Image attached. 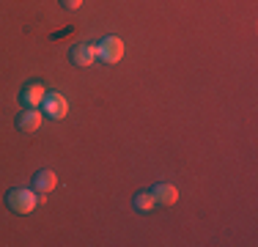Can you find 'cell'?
<instances>
[{
    "label": "cell",
    "instance_id": "obj_8",
    "mask_svg": "<svg viewBox=\"0 0 258 247\" xmlns=\"http://www.w3.org/2000/svg\"><path fill=\"white\" fill-rule=\"evenodd\" d=\"M151 193H154L157 206H173V203L179 201V190H176L173 184H157Z\"/></svg>",
    "mask_w": 258,
    "mask_h": 247
},
{
    "label": "cell",
    "instance_id": "obj_9",
    "mask_svg": "<svg viewBox=\"0 0 258 247\" xmlns=\"http://www.w3.org/2000/svg\"><path fill=\"white\" fill-rule=\"evenodd\" d=\"M154 206H157V201H154V193H151V190H143V193L135 195V209H138V212H151Z\"/></svg>",
    "mask_w": 258,
    "mask_h": 247
},
{
    "label": "cell",
    "instance_id": "obj_5",
    "mask_svg": "<svg viewBox=\"0 0 258 247\" xmlns=\"http://www.w3.org/2000/svg\"><path fill=\"white\" fill-rule=\"evenodd\" d=\"M58 187V176H55L52 170H39L33 176V193L36 195H47V193H52V190ZM41 201H44V198H41Z\"/></svg>",
    "mask_w": 258,
    "mask_h": 247
},
{
    "label": "cell",
    "instance_id": "obj_2",
    "mask_svg": "<svg viewBox=\"0 0 258 247\" xmlns=\"http://www.w3.org/2000/svg\"><path fill=\"white\" fill-rule=\"evenodd\" d=\"M96 58L104 60V64H118L124 58V41L118 36H107L96 44Z\"/></svg>",
    "mask_w": 258,
    "mask_h": 247
},
{
    "label": "cell",
    "instance_id": "obj_10",
    "mask_svg": "<svg viewBox=\"0 0 258 247\" xmlns=\"http://www.w3.org/2000/svg\"><path fill=\"white\" fill-rule=\"evenodd\" d=\"M80 3H83V0H60V6H63V9H69V11L80 9Z\"/></svg>",
    "mask_w": 258,
    "mask_h": 247
},
{
    "label": "cell",
    "instance_id": "obj_6",
    "mask_svg": "<svg viewBox=\"0 0 258 247\" xmlns=\"http://www.w3.org/2000/svg\"><path fill=\"white\" fill-rule=\"evenodd\" d=\"M44 96H47V88L41 83H30L28 88H22V94H20L25 107H39V104L44 102Z\"/></svg>",
    "mask_w": 258,
    "mask_h": 247
},
{
    "label": "cell",
    "instance_id": "obj_7",
    "mask_svg": "<svg viewBox=\"0 0 258 247\" xmlns=\"http://www.w3.org/2000/svg\"><path fill=\"white\" fill-rule=\"evenodd\" d=\"M17 127H20L22 132H36V129L41 127V113H39L36 107L22 110V113L17 115Z\"/></svg>",
    "mask_w": 258,
    "mask_h": 247
},
{
    "label": "cell",
    "instance_id": "obj_3",
    "mask_svg": "<svg viewBox=\"0 0 258 247\" xmlns=\"http://www.w3.org/2000/svg\"><path fill=\"white\" fill-rule=\"evenodd\" d=\"M41 107H44V115L52 118V121L66 118V113H69V102H66V96H60V94H47L44 102H41Z\"/></svg>",
    "mask_w": 258,
    "mask_h": 247
},
{
    "label": "cell",
    "instance_id": "obj_1",
    "mask_svg": "<svg viewBox=\"0 0 258 247\" xmlns=\"http://www.w3.org/2000/svg\"><path fill=\"white\" fill-rule=\"evenodd\" d=\"M39 201L41 198L36 195L33 190H25V187H17V190H9V193H6V206L14 214H30Z\"/></svg>",
    "mask_w": 258,
    "mask_h": 247
},
{
    "label": "cell",
    "instance_id": "obj_4",
    "mask_svg": "<svg viewBox=\"0 0 258 247\" xmlns=\"http://www.w3.org/2000/svg\"><path fill=\"white\" fill-rule=\"evenodd\" d=\"M69 60L80 69H88V66H94L96 60V44H85V41H80L69 49Z\"/></svg>",
    "mask_w": 258,
    "mask_h": 247
}]
</instances>
